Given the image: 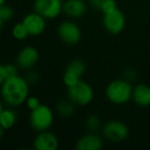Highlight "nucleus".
<instances>
[{
  "label": "nucleus",
  "instance_id": "obj_20",
  "mask_svg": "<svg viewBox=\"0 0 150 150\" xmlns=\"http://www.w3.org/2000/svg\"><path fill=\"white\" fill-rule=\"evenodd\" d=\"M13 15H15V11L9 5H0V24H1V26H3L5 22H8L9 20H11Z\"/></svg>",
  "mask_w": 150,
  "mask_h": 150
},
{
  "label": "nucleus",
  "instance_id": "obj_25",
  "mask_svg": "<svg viewBox=\"0 0 150 150\" xmlns=\"http://www.w3.org/2000/svg\"><path fill=\"white\" fill-rule=\"evenodd\" d=\"M25 78L27 79V81L29 82V84H35V83H37L38 80H39V74H38L36 71H30V72L27 73Z\"/></svg>",
  "mask_w": 150,
  "mask_h": 150
},
{
  "label": "nucleus",
  "instance_id": "obj_15",
  "mask_svg": "<svg viewBox=\"0 0 150 150\" xmlns=\"http://www.w3.org/2000/svg\"><path fill=\"white\" fill-rule=\"evenodd\" d=\"M18 120L17 113L11 109H2L0 112V127L5 129H11L15 127Z\"/></svg>",
  "mask_w": 150,
  "mask_h": 150
},
{
  "label": "nucleus",
  "instance_id": "obj_5",
  "mask_svg": "<svg viewBox=\"0 0 150 150\" xmlns=\"http://www.w3.org/2000/svg\"><path fill=\"white\" fill-rule=\"evenodd\" d=\"M102 134L108 141L120 143L129 137V127L122 121L110 120L103 125Z\"/></svg>",
  "mask_w": 150,
  "mask_h": 150
},
{
  "label": "nucleus",
  "instance_id": "obj_18",
  "mask_svg": "<svg viewBox=\"0 0 150 150\" xmlns=\"http://www.w3.org/2000/svg\"><path fill=\"white\" fill-rule=\"evenodd\" d=\"M18 75L17 66L13 64H3L0 67V83H2L8 78Z\"/></svg>",
  "mask_w": 150,
  "mask_h": 150
},
{
  "label": "nucleus",
  "instance_id": "obj_21",
  "mask_svg": "<svg viewBox=\"0 0 150 150\" xmlns=\"http://www.w3.org/2000/svg\"><path fill=\"white\" fill-rule=\"evenodd\" d=\"M86 125L88 131L92 132V133H95V132H97L101 127V120L99 118V116H97V115H91L86 119Z\"/></svg>",
  "mask_w": 150,
  "mask_h": 150
},
{
  "label": "nucleus",
  "instance_id": "obj_22",
  "mask_svg": "<svg viewBox=\"0 0 150 150\" xmlns=\"http://www.w3.org/2000/svg\"><path fill=\"white\" fill-rule=\"evenodd\" d=\"M117 8V4L115 0H103L102 4H101V8L100 11L103 13H110V11H114Z\"/></svg>",
  "mask_w": 150,
  "mask_h": 150
},
{
  "label": "nucleus",
  "instance_id": "obj_10",
  "mask_svg": "<svg viewBox=\"0 0 150 150\" xmlns=\"http://www.w3.org/2000/svg\"><path fill=\"white\" fill-rule=\"evenodd\" d=\"M39 60V52L33 46H25L17 56V65L22 69H31L37 64Z\"/></svg>",
  "mask_w": 150,
  "mask_h": 150
},
{
  "label": "nucleus",
  "instance_id": "obj_16",
  "mask_svg": "<svg viewBox=\"0 0 150 150\" xmlns=\"http://www.w3.org/2000/svg\"><path fill=\"white\" fill-rule=\"evenodd\" d=\"M84 71H86V65L79 59H76V60H73L67 65L66 69H65V72L69 73V74H72L74 76H77V77L81 78V76L84 74Z\"/></svg>",
  "mask_w": 150,
  "mask_h": 150
},
{
  "label": "nucleus",
  "instance_id": "obj_6",
  "mask_svg": "<svg viewBox=\"0 0 150 150\" xmlns=\"http://www.w3.org/2000/svg\"><path fill=\"white\" fill-rule=\"evenodd\" d=\"M62 0H35L33 3L34 11L47 20H54L63 13Z\"/></svg>",
  "mask_w": 150,
  "mask_h": 150
},
{
  "label": "nucleus",
  "instance_id": "obj_11",
  "mask_svg": "<svg viewBox=\"0 0 150 150\" xmlns=\"http://www.w3.org/2000/svg\"><path fill=\"white\" fill-rule=\"evenodd\" d=\"M33 146L36 150H56L59 147V139L48 131L39 132L34 139Z\"/></svg>",
  "mask_w": 150,
  "mask_h": 150
},
{
  "label": "nucleus",
  "instance_id": "obj_9",
  "mask_svg": "<svg viewBox=\"0 0 150 150\" xmlns=\"http://www.w3.org/2000/svg\"><path fill=\"white\" fill-rule=\"evenodd\" d=\"M45 18H43L41 15L34 11V13H28L23 19V24L27 28L29 35L31 36H39L44 32L46 27Z\"/></svg>",
  "mask_w": 150,
  "mask_h": 150
},
{
  "label": "nucleus",
  "instance_id": "obj_2",
  "mask_svg": "<svg viewBox=\"0 0 150 150\" xmlns=\"http://www.w3.org/2000/svg\"><path fill=\"white\" fill-rule=\"evenodd\" d=\"M133 86L127 79H115L109 82L105 90V95L109 102L115 105L127 103L133 97Z\"/></svg>",
  "mask_w": 150,
  "mask_h": 150
},
{
  "label": "nucleus",
  "instance_id": "obj_4",
  "mask_svg": "<svg viewBox=\"0 0 150 150\" xmlns=\"http://www.w3.org/2000/svg\"><path fill=\"white\" fill-rule=\"evenodd\" d=\"M68 98L78 106H86L94 99V90L88 82L79 80L76 84L68 88Z\"/></svg>",
  "mask_w": 150,
  "mask_h": 150
},
{
  "label": "nucleus",
  "instance_id": "obj_17",
  "mask_svg": "<svg viewBox=\"0 0 150 150\" xmlns=\"http://www.w3.org/2000/svg\"><path fill=\"white\" fill-rule=\"evenodd\" d=\"M74 103L69 99V100H61L57 104V111L59 114L63 117H71L75 112Z\"/></svg>",
  "mask_w": 150,
  "mask_h": 150
},
{
  "label": "nucleus",
  "instance_id": "obj_13",
  "mask_svg": "<svg viewBox=\"0 0 150 150\" xmlns=\"http://www.w3.org/2000/svg\"><path fill=\"white\" fill-rule=\"evenodd\" d=\"M86 11V4L83 0H66L63 3V13L72 19L82 17Z\"/></svg>",
  "mask_w": 150,
  "mask_h": 150
},
{
  "label": "nucleus",
  "instance_id": "obj_12",
  "mask_svg": "<svg viewBox=\"0 0 150 150\" xmlns=\"http://www.w3.org/2000/svg\"><path fill=\"white\" fill-rule=\"evenodd\" d=\"M104 142L102 138L97 134L91 132L90 134L80 137L76 142V149L77 150H100L102 149Z\"/></svg>",
  "mask_w": 150,
  "mask_h": 150
},
{
  "label": "nucleus",
  "instance_id": "obj_3",
  "mask_svg": "<svg viewBox=\"0 0 150 150\" xmlns=\"http://www.w3.org/2000/svg\"><path fill=\"white\" fill-rule=\"evenodd\" d=\"M54 115L52 110L46 105L41 104L34 110H31L29 116L30 125L37 132L48 131L54 123Z\"/></svg>",
  "mask_w": 150,
  "mask_h": 150
},
{
  "label": "nucleus",
  "instance_id": "obj_28",
  "mask_svg": "<svg viewBox=\"0 0 150 150\" xmlns=\"http://www.w3.org/2000/svg\"><path fill=\"white\" fill-rule=\"evenodd\" d=\"M5 1H6V0H0V5L5 4Z\"/></svg>",
  "mask_w": 150,
  "mask_h": 150
},
{
  "label": "nucleus",
  "instance_id": "obj_23",
  "mask_svg": "<svg viewBox=\"0 0 150 150\" xmlns=\"http://www.w3.org/2000/svg\"><path fill=\"white\" fill-rule=\"evenodd\" d=\"M79 80H81L79 77L74 76V75H72V74H69V73H66V72H64V74H63V82H64V84L67 88L73 86L74 84L77 83Z\"/></svg>",
  "mask_w": 150,
  "mask_h": 150
},
{
  "label": "nucleus",
  "instance_id": "obj_1",
  "mask_svg": "<svg viewBox=\"0 0 150 150\" xmlns=\"http://www.w3.org/2000/svg\"><path fill=\"white\" fill-rule=\"evenodd\" d=\"M29 82L25 77L15 75L1 83V96L6 105L17 107L26 103L29 97Z\"/></svg>",
  "mask_w": 150,
  "mask_h": 150
},
{
  "label": "nucleus",
  "instance_id": "obj_19",
  "mask_svg": "<svg viewBox=\"0 0 150 150\" xmlns=\"http://www.w3.org/2000/svg\"><path fill=\"white\" fill-rule=\"evenodd\" d=\"M11 34H13V38L17 40H24L29 36V32H28L27 28L23 24V22L16 24L13 26V30H11Z\"/></svg>",
  "mask_w": 150,
  "mask_h": 150
},
{
  "label": "nucleus",
  "instance_id": "obj_7",
  "mask_svg": "<svg viewBox=\"0 0 150 150\" xmlns=\"http://www.w3.org/2000/svg\"><path fill=\"white\" fill-rule=\"evenodd\" d=\"M58 36L64 43L68 45H75L81 39V30L74 22L65 21L59 26Z\"/></svg>",
  "mask_w": 150,
  "mask_h": 150
},
{
  "label": "nucleus",
  "instance_id": "obj_14",
  "mask_svg": "<svg viewBox=\"0 0 150 150\" xmlns=\"http://www.w3.org/2000/svg\"><path fill=\"white\" fill-rule=\"evenodd\" d=\"M133 101L137 105L146 107L150 105V86L147 84L140 83L133 88Z\"/></svg>",
  "mask_w": 150,
  "mask_h": 150
},
{
  "label": "nucleus",
  "instance_id": "obj_24",
  "mask_svg": "<svg viewBox=\"0 0 150 150\" xmlns=\"http://www.w3.org/2000/svg\"><path fill=\"white\" fill-rule=\"evenodd\" d=\"M40 105H41L40 100L35 96L28 97L27 100H26V106H27L30 110H34V109H36L37 107H39Z\"/></svg>",
  "mask_w": 150,
  "mask_h": 150
},
{
  "label": "nucleus",
  "instance_id": "obj_27",
  "mask_svg": "<svg viewBox=\"0 0 150 150\" xmlns=\"http://www.w3.org/2000/svg\"><path fill=\"white\" fill-rule=\"evenodd\" d=\"M125 79H127V80H129V79H134V78H135L136 73H135V71H134V70L129 69V70H127L125 72Z\"/></svg>",
  "mask_w": 150,
  "mask_h": 150
},
{
  "label": "nucleus",
  "instance_id": "obj_8",
  "mask_svg": "<svg viewBox=\"0 0 150 150\" xmlns=\"http://www.w3.org/2000/svg\"><path fill=\"white\" fill-rule=\"evenodd\" d=\"M104 28L111 34H119L125 27V16L120 9L116 8L110 13H104Z\"/></svg>",
  "mask_w": 150,
  "mask_h": 150
},
{
  "label": "nucleus",
  "instance_id": "obj_26",
  "mask_svg": "<svg viewBox=\"0 0 150 150\" xmlns=\"http://www.w3.org/2000/svg\"><path fill=\"white\" fill-rule=\"evenodd\" d=\"M88 2L92 5V7H94V8H96V9H100L103 0H88Z\"/></svg>",
  "mask_w": 150,
  "mask_h": 150
}]
</instances>
